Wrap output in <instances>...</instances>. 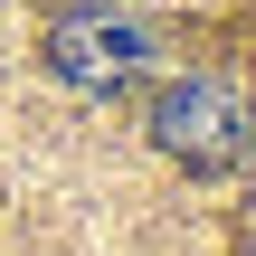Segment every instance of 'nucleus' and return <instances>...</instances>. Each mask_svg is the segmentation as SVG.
I'll return each mask as SVG.
<instances>
[{"mask_svg":"<svg viewBox=\"0 0 256 256\" xmlns=\"http://www.w3.org/2000/svg\"><path fill=\"white\" fill-rule=\"evenodd\" d=\"M48 76L76 86V95H124V86H142V76H162V38H152L133 10L86 0V10H57V19H48Z\"/></svg>","mask_w":256,"mask_h":256,"instance_id":"obj_1","label":"nucleus"},{"mask_svg":"<svg viewBox=\"0 0 256 256\" xmlns=\"http://www.w3.org/2000/svg\"><path fill=\"white\" fill-rule=\"evenodd\" d=\"M152 142L190 171H238L256 142V104L228 86V76H180L152 95Z\"/></svg>","mask_w":256,"mask_h":256,"instance_id":"obj_2","label":"nucleus"}]
</instances>
